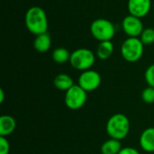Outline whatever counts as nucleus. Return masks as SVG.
<instances>
[{
	"instance_id": "9b49d317",
	"label": "nucleus",
	"mask_w": 154,
	"mask_h": 154,
	"mask_svg": "<svg viewBox=\"0 0 154 154\" xmlns=\"http://www.w3.org/2000/svg\"><path fill=\"white\" fill-rule=\"evenodd\" d=\"M16 128L15 119L9 115L0 116V136L7 137L12 134Z\"/></svg>"
},
{
	"instance_id": "a211bd4d",
	"label": "nucleus",
	"mask_w": 154,
	"mask_h": 154,
	"mask_svg": "<svg viewBox=\"0 0 154 154\" xmlns=\"http://www.w3.org/2000/svg\"><path fill=\"white\" fill-rule=\"evenodd\" d=\"M142 99L146 104H153L154 103V88L147 87L142 92Z\"/></svg>"
},
{
	"instance_id": "412c9836",
	"label": "nucleus",
	"mask_w": 154,
	"mask_h": 154,
	"mask_svg": "<svg viewBox=\"0 0 154 154\" xmlns=\"http://www.w3.org/2000/svg\"><path fill=\"white\" fill-rule=\"evenodd\" d=\"M118 154H141L140 152L134 147H123Z\"/></svg>"
},
{
	"instance_id": "dca6fc26",
	"label": "nucleus",
	"mask_w": 154,
	"mask_h": 154,
	"mask_svg": "<svg viewBox=\"0 0 154 154\" xmlns=\"http://www.w3.org/2000/svg\"><path fill=\"white\" fill-rule=\"evenodd\" d=\"M71 53L64 47H58L53 50L51 53L52 60L55 63L64 64L66 62H69Z\"/></svg>"
},
{
	"instance_id": "f8f14e48",
	"label": "nucleus",
	"mask_w": 154,
	"mask_h": 154,
	"mask_svg": "<svg viewBox=\"0 0 154 154\" xmlns=\"http://www.w3.org/2000/svg\"><path fill=\"white\" fill-rule=\"evenodd\" d=\"M51 46V38L48 32L35 36L33 40V48L36 51L44 53L47 52Z\"/></svg>"
},
{
	"instance_id": "20e7f679",
	"label": "nucleus",
	"mask_w": 154,
	"mask_h": 154,
	"mask_svg": "<svg viewBox=\"0 0 154 154\" xmlns=\"http://www.w3.org/2000/svg\"><path fill=\"white\" fill-rule=\"evenodd\" d=\"M96 62L95 53L87 48H79L71 52L69 64L71 67L79 71L91 69Z\"/></svg>"
},
{
	"instance_id": "f3484780",
	"label": "nucleus",
	"mask_w": 154,
	"mask_h": 154,
	"mask_svg": "<svg viewBox=\"0 0 154 154\" xmlns=\"http://www.w3.org/2000/svg\"><path fill=\"white\" fill-rule=\"evenodd\" d=\"M139 38L144 45L152 44L154 43V29L151 27L144 28Z\"/></svg>"
},
{
	"instance_id": "1a4fd4ad",
	"label": "nucleus",
	"mask_w": 154,
	"mask_h": 154,
	"mask_svg": "<svg viewBox=\"0 0 154 154\" xmlns=\"http://www.w3.org/2000/svg\"><path fill=\"white\" fill-rule=\"evenodd\" d=\"M152 5V0H128L127 9L129 14L142 19L150 13Z\"/></svg>"
},
{
	"instance_id": "ddd939ff",
	"label": "nucleus",
	"mask_w": 154,
	"mask_h": 154,
	"mask_svg": "<svg viewBox=\"0 0 154 154\" xmlns=\"http://www.w3.org/2000/svg\"><path fill=\"white\" fill-rule=\"evenodd\" d=\"M53 85L57 89L66 92L75 84H74L73 79L69 75L66 73H60L55 77L53 80Z\"/></svg>"
},
{
	"instance_id": "5701e85b",
	"label": "nucleus",
	"mask_w": 154,
	"mask_h": 154,
	"mask_svg": "<svg viewBox=\"0 0 154 154\" xmlns=\"http://www.w3.org/2000/svg\"><path fill=\"white\" fill-rule=\"evenodd\" d=\"M152 7H153V9H154V2H153V4H152Z\"/></svg>"
},
{
	"instance_id": "aec40b11",
	"label": "nucleus",
	"mask_w": 154,
	"mask_h": 154,
	"mask_svg": "<svg viewBox=\"0 0 154 154\" xmlns=\"http://www.w3.org/2000/svg\"><path fill=\"white\" fill-rule=\"evenodd\" d=\"M10 143L6 137L0 136V154H9Z\"/></svg>"
},
{
	"instance_id": "6ab92c4d",
	"label": "nucleus",
	"mask_w": 154,
	"mask_h": 154,
	"mask_svg": "<svg viewBox=\"0 0 154 154\" xmlns=\"http://www.w3.org/2000/svg\"><path fill=\"white\" fill-rule=\"evenodd\" d=\"M144 79L149 87L154 88V64L150 65L144 73Z\"/></svg>"
},
{
	"instance_id": "4468645a",
	"label": "nucleus",
	"mask_w": 154,
	"mask_h": 154,
	"mask_svg": "<svg viewBox=\"0 0 154 154\" xmlns=\"http://www.w3.org/2000/svg\"><path fill=\"white\" fill-rule=\"evenodd\" d=\"M114 52V44L111 41H106L99 42L96 55L101 60H108Z\"/></svg>"
},
{
	"instance_id": "4be33fe9",
	"label": "nucleus",
	"mask_w": 154,
	"mask_h": 154,
	"mask_svg": "<svg viewBox=\"0 0 154 154\" xmlns=\"http://www.w3.org/2000/svg\"><path fill=\"white\" fill-rule=\"evenodd\" d=\"M4 101H5V92H4L3 88H1L0 89V103L3 104Z\"/></svg>"
},
{
	"instance_id": "423d86ee",
	"label": "nucleus",
	"mask_w": 154,
	"mask_h": 154,
	"mask_svg": "<svg viewBox=\"0 0 154 154\" xmlns=\"http://www.w3.org/2000/svg\"><path fill=\"white\" fill-rule=\"evenodd\" d=\"M88 100V92L79 85H74L65 92L64 102L66 106L71 110L80 109Z\"/></svg>"
},
{
	"instance_id": "6e6552de",
	"label": "nucleus",
	"mask_w": 154,
	"mask_h": 154,
	"mask_svg": "<svg viewBox=\"0 0 154 154\" xmlns=\"http://www.w3.org/2000/svg\"><path fill=\"white\" fill-rule=\"evenodd\" d=\"M122 28L128 37L134 38H139L144 29L141 18L132 14H128L123 19Z\"/></svg>"
},
{
	"instance_id": "39448f33",
	"label": "nucleus",
	"mask_w": 154,
	"mask_h": 154,
	"mask_svg": "<svg viewBox=\"0 0 154 154\" xmlns=\"http://www.w3.org/2000/svg\"><path fill=\"white\" fill-rule=\"evenodd\" d=\"M120 51L125 60L134 63L138 61L143 57L144 44L142 42L140 38L128 37L123 42Z\"/></svg>"
},
{
	"instance_id": "f03ea898",
	"label": "nucleus",
	"mask_w": 154,
	"mask_h": 154,
	"mask_svg": "<svg viewBox=\"0 0 154 154\" xmlns=\"http://www.w3.org/2000/svg\"><path fill=\"white\" fill-rule=\"evenodd\" d=\"M131 128L129 118L121 113L113 115L106 122V131L112 139L122 141L128 135Z\"/></svg>"
},
{
	"instance_id": "9d476101",
	"label": "nucleus",
	"mask_w": 154,
	"mask_h": 154,
	"mask_svg": "<svg viewBox=\"0 0 154 154\" xmlns=\"http://www.w3.org/2000/svg\"><path fill=\"white\" fill-rule=\"evenodd\" d=\"M139 144L145 152H154V127H149L143 131L140 135Z\"/></svg>"
},
{
	"instance_id": "0eeeda50",
	"label": "nucleus",
	"mask_w": 154,
	"mask_h": 154,
	"mask_svg": "<svg viewBox=\"0 0 154 154\" xmlns=\"http://www.w3.org/2000/svg\"><path fill=\"white\" fill-rule=\"evenodd\" d=\"M101 80V76L97 71L88 69L81 72L78 79V85L86 92H92L99 88Z\"/></svg>"
},
{
	"instance_id": "f257e3e1",
	"label": "nucleus",
	"mask_w": 154,
	"mask_h": 154,
	"mask_svg": "<svg viewBox=\"0 0 154 154\" xmlns=\"http://www.w3.org/2000/svg\"><path fill=\"white\" fill-rule=\"evenodd\" d=\"M24 23L26 29L35 36L48 31V17L46 12L41 6H31L25 13Z\"/></svg>"
},
{
	"instance_id": "2eb2a0df",
	"label": "nucleus",
	"mask_w": 154,
	"mask_h": 154,
	"mask_svg": "<svg viewBox=\"0 0 154 154\" xmlns=\"http://www.w3.org/2000/svg\"><path fill=\"white\" fill-rule=\"evenodd\" d=\"M122 148L120 141L110 138L102 144L100 150L102 154H118Z\"/></svg>"
},
{
	"instance_id": "7ed1b4c3",
	"label": "nucleus",
	"mask_w": 154,
	"mask_h": 154,
	"mask_svg": "<svg viewBox=\"0 0 154 154\" xmlns=\"http://www.w3.org/2000/svg\"><path fill=\"white\" fill-rule=\"evenodd\" d=\"M90 33L99 42L112 41L116 35V27L114 23L106 18L94 20L90 24Z\"/></svg>"
}]
</instances>
